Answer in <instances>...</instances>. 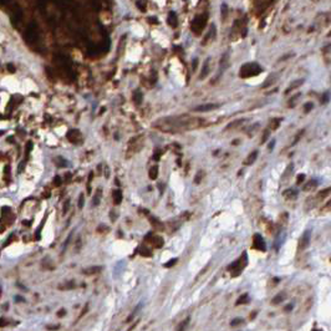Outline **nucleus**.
Wrapping results in <instances>:
<instances>
[{
	"mask_svg": "<svg viewBox=\"0 0 331 331\" xmlns=\"http://www.w3.org/2000/svg\"><path fill=\"white\" fill-rule=\"evenodd\" d=\"M207 15H198L195 16V19L193 20L192 23V31L195 34V35H199L202 33V30L204 29L205 24H207Z\"/></svg>",
	"mask_w": 331,
	"mask_h": 331,
	"instance_id": "nucleus-3",
	"label": "nucleus"
},
{
	"mask_svg": "<svg viewBox=\"0 0 331 331\" xmlns=\"http://www.w3.org/2000/svg\"><path fill=\"white\" fill-rule=\"evenodd\" d=\"M256 158H258V151H253L249 156H248V158L245 159V166H250V164H253L255 161H256Z\"/></svg>",
	"mask_w": 331,
	"mask_h": 331,
	"instance_id": "nucleus-12",
	"label": "nucleus"
},
{
	"mask_svg": "<svg viewBox=\"0 0 331 331\" xmlns=\"http://www.w3.org/2000/svg\"><path fill=\"white\" fill-rule=\"evenodd\" d=\"M274 147H275V140H273V141L270 142V144H269V149L272 151V149H273Z\"/></svg>",
	"mask_w": 331,
	"mask_h": 331,
	"instance_id": "nucleus-45",
	"label": "nucleus"
},
{
	"mask_svg": "<svg viewBox=\"0 0 331 331\" xmlns=\"http://www.w3.org/2000/svg\"><path fill=\"white\" fill-rule=\"evenodd\" d=\"M255 316H256V313H254V314H252V315H250V319H254Z\"/></svg>",
	"mask_w": 331,
	"mask_h": 331,
	"instance_id": "nucleus-51",
	"label": "nucleus"
},
{
	"mask_svg": "<svg viewBox=\"0 0 331 331\" xmlns=\"http://www.w3.org/2000/svg\"><path fill=\"white\" fill-rule=\"evenodd\" d=\"M229 66V54H224L222 60H220V67L223 69V71Z\"/></svg>",
	"mask_w": 331,
	"mask_h": 331,
	"instance_id": "nucleus-18",
	"label": "nucleus"
},
{
	"mask_svg": "<svg viewBox=\"0 0 331 331\" xmlns=\"http://www.w3.org/2000/svg\"><path fill=\"white\" fill-rule=\"evenodd\" d=\"M317 187V182L315 179H311L310 182H307L305 185H304V191H313Z\"/></svg>",
	"mask_w": 331,
	"mask_h": 331,
	"instance_id": "nucleus-20",
	"label": "nucleus"
},
{
	"mask_svg": "<svg viewBox=\"0 0 331 331\" xmlns=\"http://www.w3.org/2000/svg\"><path fill=\"white\" fill-rule=\"evenodd\" d=\"M168 24H169V26H172V27H177V25H178V20H177V14H175V13L171 11V13L168 14Z\"/></svg>",
	"mask_w": 331,
	"mask_h": 331,
	"instance_id": "nucleus-10",
	"label": "nucleus"
},
{
	"mask_svg": "<svg viewBox=\"0 0 331 331\" xmlns=\"http://www.w3.org/2000/svg\"><path fill=\"white\" fill-rule=\"evenodd\" d=\"M102 270V266H91V268H87L84 270V273L86 275H91V274H97Z\"/></svg>",
	"mask_w": 331,
	"mask_h": 331,
	"instance_id": "nucleus-16",
	"label": "nucleus"
},
{
	"mask_svg": "<svg viewBox=\"0 0 331 331\" xmlns=\"http://www.w3.org/2000/svg\"><path fill=\"white\" fill-rule=\"evenodd\" d=\"M310 239H311V232L310 230H306L303 233L301 238H300V242H299V249H306L310 244Z\"/></svg>",
	"mask_w": 331,
	"mask_h": 331,
	"instance_id": "nucleus-6",
	"label": "nucleus"
},
{
	"mask_svg": "<svg viewBox=\"0 0 331 331\" xmlns=\"http://www.w3.org/2000/svg\"><path fill=\"white\" fill-rule=\"evenodd\" d=\"M293 169H294V164H289V166H288V168H286V169H285V172H284V174H283L281 181H286V179H289V177H290V175H291Z\"/></svg>",
	"mask_w": 331,
	"mask_h": 331,
	"instance_id": "nucleus-19",
	"label": "nucleus"
},
{
	"mask_svg": "<svg viewBox=\"0 0 331 331\" xmlns=\"http://www.w3.org/2000/svg\"><path fill=\"white\" fill-rule=\"evenodd\" d=\"M142 100H143V94L141 92V90H136L133 92V101L136 105H141L142 103Z\"/></svg>",
	"mask_w": 331,
	"mask_h": 331,
	"instance_id": "nucleus-13",
	"label": "nucleus"
},
{
	"mask_svg": "<svg viewBox=\"0 0 331 331\" xmlns=\"http://www.w3.org/2000/svg\"><path fill=\"white\" fill-rule=\"evenodd\" d=\"M149 20H151V23H156V24L158 23V21H157V19H156V18H151Z\"/></svg>",
	"mask_w": 331,
	"mask_h": 331,
	"instance_id": "nucleus-49",
	"label": "nucleus"
},
{
	"mask_svg": "<svg viewBox=\"0 0 331 331\" xmlns=\"http://www.w3.org/2000/svg\"><path fill=\"white\" fill-rule=\"evenodd\" d=\"M151 222H152V225H154L157 229H163V223L159 224L161 222H159L157 218H151Z\"/></svg>",
	"mask_w": 331,
	"mask_h": 331,
	"instance_id": "nucleus-29",
	"label": "nucleus"
},
{
	"mask_svg": "<svg viewBox=\"0 0 331 331\" xmlns=\"http://www.w3.org/2000/svg\"><path fill=\"white\" fill-rule=\"evenodd\" d=\"M55 184H56V185H60V184H61V178H60V177H55Z\"/></svg>",
	"mask_w": 331,
	"mask_h": 331,
	"instance_id": "nucleus-46",
	"label": "nucleus"
},
{
	"mask_svg": "<svg viewBox=\"0 0 331 331\" xmlns=\"http://www.w3.org/2000/svg\"><path fill=\"white\" fill-rule=\"evenodd\" d=\"M305 181V174H299L296 178V184H301Z\"/></svg>",
	"mask_w": 331,
	"mask_h": 331,
	"instance_id": "nucleus-36",
	"label": "nucleus"
},
{
	"mask_svg": "<svg viewBox=\"0 0 331 331\" xmlns=\"http://www.w3.org/2000/svg\"><path fill=\"white\" fill-rule=\"evenodd\" d=\"M248 265V255L246 253L244 252L235 262H233L229 266H228V270L230 272L232 276H238L242 272H243V269Z\"/></svg>",
	"mask_w": 331,
	"mask_h": 331,
	"instance_id": "nucleus-2",
	"label": "nucleus"
},
{
	"mask_svg": "<svg viewBox=\"0 0 331 331\" xmlns=\"http://www.w3.org/2000/svg\"><path fill=\"white\" fill-rule=\"evenodd\" d=\"M197 63H198V61H197V59H195L194 60V64H193V70H195V67H197Z\"/></svg>",
	"mask_w": 331,
	"mask_h": 331,
	"instance_id": "nucleus-50",
	"label": "nucleus"
},
{
	"mask_svg": "<svg viewBox=\"0 0 331 331\" xmlns=\"http://www.w3.org/2000/svg\"><path fill=\"white\" fill-rule=\"evenodd\" d=\"M177 262H178L177 258H174V259H171L168 263H166V264H164V268H171V266H173V265H174L175 263H177Z\"/></svg>",
	"mask_w": 331,
	"mask_h": 331,
	"instance_id": "nucleus-34",
	"label": "nucleus"
},
{
	"mask_svg": "<svg viewBox=\"0 0 331 331\" xmlns=\"http://www.w3.org/2000/svg\"><path fill=\"white\" fill-rule=\"evenodd\" d=\"M67 140H69L70 142H72V143H77V142H80V141H81V133H80V131H77V130H71V131H69V133H67Z\"/></svg>",
	"mask_w": 331,
	"mask_h": 331,
	"instance_id": "nucleus-8",
	"label": "nucleus"
},
{
	"mask_svg": "<svg viewBox=\"0 0 331 331\" xmlns=\"http://www.w3.org/2000/svg\"><path fill=\"white\" fill-rule=\"evenodd\" d=\"M69 205H70V202L67 201V202L65 203V208H64V213H66V212H67V209H69Z\"/></svg>",
	"mask_w": 331,
	"mask_h": 331,
	"instance_id": "nucleus-47",
	"label": "nucleus"
},
{
	"mask_svg": "<svg viewBox=\"0 0 331 331\" xmlns=\"http://www.w3.org/2000/svg\"><path fill=\"white\" fill-rule=\"evenodd\" d=\"M279 122H281V118H274V120H272V121H270V128L276 130V128L279 127V125H280Z\"/></svg>",
	"mask_w": 331,
	"mask_h": 331,
	"instance_id": "nucleus-27",
	"label": "nucleus"
},
{
	"mask_svg": "<svg viewBox=\"0 0 331 331\" xmlns=\"http://www.w3.org/2000/svg\"><path fill=\"white\" fill-rule=\"evenodd\" d=\"M293 309H294V305L293 304H289V305L285 306V311H290V310H293Z\"/></svg>",
	"mask_w": 331,
	"mask_h": 331,
	"instance_id": "nucleus-43",
	"label": "nucleus"
},
{
	"mask_svg": "<svg viewBox=\"0 0 331 331\" xmlns=\"http://www.w3.org/2000/svg\"><path fill=\"white\" fill-rule=\"evenodd\" d=\"M140 252H141V255H143V256H151L152 254H151V250L149 249H147L146 246H141L140 248Z\"/></svg>",
	"mask_w": 331,
	"mask_h": 331,
	"instance_id": "nucleus-28",
	"label": "nucleus"
},
{
	"mask_svg": "<svg viewBox=\"0 0 331 331\" xmlns=\"http://www.w3.org/2000/svg\"><path fill=\"white\" fill-rule=\"evenodd\" d=\"M285 299H286V294H285V293H280V294H278V295H275V296L273 297L272 303H273L274 305H278V304L283 303Z\"/></svg>",
	"mask_w": 331,
	"mask_h": 331,
	"instance_id": "nucleus-15",
	"label": "nucleus"
},
{
	"mask_svg": "<svg viewBox=\"0 0 331 331\" xmlns=\"http://www.w3.org/2000/svg\"><path fill=\"white\" fill-rule=\"evenodd\" d=\"M227 13H228V10H227V5H222V18L225 19L227 18Z\"/></svg>",
	"mask_w": 331,
	"mask_h": 331,
	"instance_id": "nucleus-37",
	"label": "nucleus"
},
{
	"mask_svg": "<svg viewBox=\"0 0 331 331\" xmlns=\"http://www.w3.org/2000/svg\"><path fill=\"white\" fill-rule=\"evenodd\" d=\"M262 71H263V69H262V66L259 64H256V63H248V64H244L240 67L239 76L242 79H249V77L259 75Z\"/></svg>",
	"mask_w": 331,
	"mask_h": 331,
	"instance_id": "nucleus-1",
	"label": "nucleus"
},
{
	"mask_svg": "<svg viewBox=\"0 0 331 331\" xmlns=\"http://www.w3.org/2000/svg\"><path fill=\"white\" fill-rule=\"evenodd\" d=\"M112 198H113V202H115V204H121L122 198H123L122 192H121L120 189L113 191V192H112Z\"/></svg>",
	"mask_w": 331,
	"mask_h": 331,
	"instance_id": "nucleus-11",
	"label": "nucleus"
},
{
	"mask_svg": "<svg viewBox=\"0 0 331 331\" xmlns=\"http://www.w3.org/2000/svg\"><path fill=\"white\" fill-rule=\"evenodd\" d=\"M159 154H161V151H157V152H156V154H154V159H156V161L159 158Z\"/></svg>",
	"mask_w": 331,
	"mask_h": 331,
	"instance_id": "nucleus-48",
	"label": "nucleus"
},
{
	"mask_svg": "<svg viewBox=\"0 0 331 331\" xmlns=\"http://www.w3.org/2000/svg\"><path fill=\"white\" fill-rule=\"evenodd\" d=\"M100 198H101V189H97V191H96V194H95V197H94V199H92V204H94L95 207L98 205Z\"/></svg>",
	"mask_w": 331,
	"mask_h": 331,
	"instance_id": "nucleus-24",
	"label": "nucleus"
},
{
	"mask_svg": "<svg viewBox=\"0 0 331 331\" xmlns=\"http://www.w3.org/2000/svg\"><path fill=\"white\" fill-rule=\"evenodd\" d=\"M244 323V320L243 319H234L232 320V326H236V325H240Z\"/></svg>",
	"mask_w": 331,
	"mask_h": 331,
	"instance_id": "nucleus-35",
	"label": "nucleus"
},
{
	"mask_svg": "<svg viewBox=\"0 0 331 331\" xmlns=\"http://www.w3.org/2000/svg\"><path fill=\"white\" fill-rule=\"evenodd\" d=\"M269 136H270V128H268L264 131V134H263V137H262V143H265L266 140L269 138Z\"/></svg>",
	"mask_w": 331,
	"mask_h": 331,
	"instance_id": "nucleus-30",
	"label": "nucleus"
},
{
	"mask_svg": "<svg viewBox=\"0 0 331 331\" xmlns=\"http://www.w3.org/2000/svg\"><path fill=\"white\" fill-rule=\"evenodd\" d=\"M283 195L284 197L286 198V199H293V198H296V192L294 191V189H286L284 193H283Z\"/></svg>",
	"mask_w": 331,
	"mask_h": 331,
	"instance_id": "nucleus-21",
	"label": "nucleus"
},
{
	"mask_svg": "<svg viewBox=\"0 0 331 331\" xmlns=\"http://www.w3.org/2000/svg\"><path fill=\"white\" fill-rule=\"evenodd\" d=\"M250 303V297H249V294H243L239 299L236 300V305H242V304H248Z\"/></svg>",
	"mask_w": 331,
	"mask_h": 331,
	"instance_id": "nucleus-17",
	"label": "nucleus"
},
{
	"mask_svg": "<svg viewBox=\"0 0 331 331\" xmlns=\"http://www.w3.org/2000/svg\"><path fill=\"white\" fill-rule=\"evenodd\" d=\"M137 8L141 10V11H146V6H147V3H146V0H138V2L136 3Z\"/></svg>",
	"mask_w": 331,
	"mask_h": 331,
	"instance_id": "nucleus-25",
	"label": "nucleus"
},
{
	"mask_svg": "<svg viewBox=\"0 0 331 331\" xmlns=\"http://www.w3.org/2000/svg\"><path fill=\"white\" fill-rule=\"evenodd\" d=\"M188 321H189V319H187V320H185V321H184V323H183V324H182V325H181V326H179L178 329H179V330H183V329H185V326L188 325Z\"/></svg>",
	"mask_w": 331,
	"mask_h": 331,
	"instance_id": "nucleus-42",
	"label": "nucleus"
},
{
	"mask_svg": "<svg viewBox=\"0 0 331 331\" xmlns=\"http://www.w3.org/2000/svg\"><path fill=\"white\" fill-rule=\"evenodd\" d=\"M219 106H220L219 103H205V105H201V106L194 107V111L195 112H208V111L218 108Z\"/></svg>",
	"mask_w": 331,
	"mask_h": 331,
	"instance_id": "nucleus-7",
	"label": "nucleus"
},
{
	"mask_svg": "<svg viewBox=\"0 0 331 331\" xmlns=\"http://www.w3.org/2000/svg\"><path fill=\"white\" fill-rule=\"evenodd\" d=\"M313 107H314V105L311 102H307V103H305V106H304V111H305V113H309L310 111L313 110Z\"/></svg>",
	"mask_w": 331,
	"mask_h": 331,
	"instance_id": "nucleus-32",
	"label": "nucleus"
},
{
	"mask_svg": "<svg viewBox=\"0 0 331 331\" xmlns=\"http://www.w3.org/2000/svg\"><path fill=\"white\" fill-rule=\"evenodd\" d=\"M202 178H203V172H198L197 173V175H195V178H194V183L195 184H199L201 183V181H202Z\"/></svg>",
	"mask_w": 331,
	"mask_h": 331,
	"instance_id": "nucleus-31",
	"label": "nucleus"
},
{
	"mask_svg": "<svg viewBox=\"0 0 331 331\" xmlns=\"http://www.w3.org/2000/svg\"><path fill=\"white\" fill-rule=\"evenodd\" d=\"M144 240L151 243L154 248H162L163 244H164V240H163V238L157 235V234H153V233H149L146 235V238H144Z\"/></svg>",
	"mask_w": 331,
	"mask_h": 331,
	"instance_id": "nucleus-4",
	"label": "nucleus"
},
{
	"mask_svg": "<svg viewBox=\"0 0 331 331\" xmlns=\"http://www.w3.org/2000/svg\"><path fill=\"white\" fill-rule=\"evenodd\" d=\"M329 192H330V188H327L324 192H321V194H320V198H324V197H326V195H329Z\"/></svg>",
	"mask_w": 331,
	"mask_h": 331,
	"instance_id": "nucleus-40",
	"label": "nucleus"
},
{
	"mask_svg": "<svg viewBox=\"0 0 331 331\" xmlns=\"http://www.w3.org/2000/svg\"><path fill=\"white\" fill-rule=\"evenodd\" d=\"M254 249L256 250H260V252H265L266 250V245H265V242L263 239V236L260 234H255L254 238H253V245H252Z\"/></svg>",
	"mask_w": 331,
	"mask_h": 331,
	"instance_id": "nucleus-5",
	"label": "nucleus"
},
{
	"mask_svg": "<svg viewBox=\"0 0 331 331\" xmlns=\"http://www.w3.org/2000/svg\"><path fill=\"white\" fill-rule=\"evenodd\" d=\"M327 100H329V92H326V94L324 95V97L321 98V103H326Z\"/></svg>",
	"mask_w": 331,
	"mask_h": 331,
	"instance_id": "nucleus-41",
	"label": "nucleus"
},
{
	"mask_svg": "<svg viewBox=\"0 0 331 331\" xmlns=\"http://www.w3.org/2000/svg\"><path fill=\"white\" fill-rule=\"evenodd\" d=\"M299 97H300V94L295 95V97H293L290 101H289V103H290V105H289V106H290V107H291V106H294V102H295V101H296V98H299Z\"/></svg>",
	"mask_w": 331,
	"mask_h": 331,
	"instance_id": "nucleus-39",
	"label": "nucleus"
},
{
	"mask_svg": "<svg viewBox=\"0 0 331 331\" xmlns=\"http://www.w3.org/2000/svg\"><path fill=\"white\" fill-rule=\"evenodd\" d=\"M84 204H85L84 194H80V198H79V208H80V209H82V208H84Z\"/></svg>",
	"mask_w": 331,
	"mask_h": 331,
	"instance_id": "nucleus-33",
	"label": "nucleus"
},
{
	"mask_svg": "<svg viewBox=\"0 0 331 331\" xmlns=\"http://www.w3.org/2000/svg\"><path fill=\"white\" fill-rule=\"evenodd\" d=\"M66 314V310L65 309H61L60 311H59V314H57V316H64Z\"/></svg>",
	"mask_w": 331,
	"mask_h": 331,
	"instance_id": "nucleus-44",
	"label": "nucleus"
},
{
	"mask_svg": "<svg viewBox=\"0 0 331 331\" xmlns=\"http://www.w3.org/2000/svg\"><path fill=\"white\" fill-rule=\"evenodd\" d=\"M0 295H2V290H0Z\"/></svg>",
	"mask_w": 331,
	"mask_h": 331,
	"instance_id": "nucleus-52",
	"label": "nucleus"
},
{
	"mask_svg": "<svg viewBox=\"0 0 331 331\" xmlns=\"http://www.w3.org/2000/svg\"><path fill=\"white\" fill-rule=\"evenodd\" d=\"M157 177H158V166H153V167L149 169V178L156 179Z\"/></svg>",
	"mask_w": 331,
	"mask_h": 331,
	"instance_id": "nucleus-22",
	"label": "nucleus"
},
{
	"mask_svg": "<svg viewBox=\"0 0 331 331\" xmlns=\"http://www.w3.org/2000/svg\"><path fill=\"white\" fill-rule=\"evenodd\" d=\"M54 161H55V162H59V163H56L57 167H66V166H67V161L64 159L63 157H56Z\"/></svg>",
	"mask_w": 331,
	"mask_h": 331,
	"instance_id": "nucleus-23",
	"label": "nucleus"
},
{
	"mask_svg": "<svg viewBox=\"0 0 331 331\" xmlns=\"http://www.w3.org/2000/svg\"><path fill=\"white\" fill-rule=\"evenodd\" d=\"M276 81V75H272V76H269L268 77V80L265 81V84L263 85V87H268V86H270L273 82H275Z\"/></svg>",
	"mask_w": 331,
	"mask_h": 331,
	"instance_id": "nucleus-26",
	"label": "nucleus"
},
{
	"mask_svg": "<svg viewBox=\"0 0 331 331\" xmlns=\"http://www.w3.org/2000/svg\"><path fill=\"white\" fill-rule=\"evenodd\" d=\"M71 288H75V284H74V281H70L66 286H60V289H71Z\"/></svg>",
	"mask_w": 331,
	"mask_h": 331,
	"instance_id": "nucleus-38",
	"label": "nucleus"
},
{
	"mask_svg": "<svg viewBox=\"0 0 331 331\" xmlns=\"http://www.w3.org/2000/svg\"><path fill=\"white\" fill-rule=\"evenodd\" d=\"M304 84V80L303 79H300V80H296V81H294V82H291V85L289 86V88L285 91V94H289V92L290 91H293V90H295V88H297V87H300Z\"/></svg>",
	"mask_w": 331,
	"mask_h": 331,
	"instance_id": "nucleus-14",
	"label": "nucleus"
},
{
	"mask_svg": "<svg viewBox=\"0 0 331 331\" xmlns=\"http://www.w3.org/2000/svg\"><path fill=\"white\" fill-rule=\"evenodd\" d=\"M209 63H210V59H207L205 63H204V65H203V69H202V72H201V76H199L201 80H202V79H205L207 76H208V74H209Z\"/></svg>",
	"mask_w": 331,
	"mask_h": 331,
	"instance_id": "nucleus-9",
	"label": "nucleus"
}]
</instances>
